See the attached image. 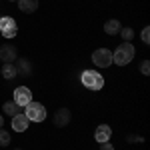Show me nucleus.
Here are the masks:
<instances>
[{"label":"nucleus","instance_id":"17","mask_svg":"<svg viewBox=\"0 0 150 150\" xmlns=\"http://www.w3.org/2000/svg\"><path fill=\"white\" fill-rule=\"evenodd\" d=\"M10 132H6V130H2L0 128V146H8L10 144Z\"/></svg>","mask_w":150,"mask_h":150},{"label":"nucleus","instance_id":"13","mask_svg":"<svg viewBox=\"0 0 150 150\" xmlns=\"http://www.w3.org/2000/svg\"><path fill=\"white\" fill-rule=\"evenodd\" d=\"M2 112L6 116H16V114L22 112V106H18L14 100H6V102L2 104Z\"/></svg>","mask_w":150,"mask_h":150},{"label":"nucleus","instance_id":"20","mask_svg":"<svg viewBox=\"0 0 150 150\" xmlns=\"http://www.w3.org/2000/svg\"><path fill=\"white\" fill-rule=\"evenodd\" d=\"M142 136H136V134H128L126 136V142H142Z\"/></svg>","mask_w":150,"mask_h":150},{"label":"nucleus","instance_id":"3","mask_svg":"<svg viewBox=\"0 0 150 150\" xmlns=\"http://www.w3.org/2000/svg\"><path fill=\"white\" fill-rule=\"evenodd\" d=\"M22 112L26 114V118H28L30 122H42V120L46 118V108H44L40 102H34V100H32L30 104H26Z\"/></svg>","mask_w":150,"mask_h":150},{"label":"nucleus","instance_id":"8","mask_svg":"<svg viewBox=\"0 0 150 150\" xmlns=\"http://www.w3.org/2000/svg\"><path fill=\"white\" fill-rule=\"evenodd\" d=\"M70 120H72V112H70L68 108H58L56 114H54V124L58 128H64L70 124Z\"/></svg>","mask_w":150,"mask_h":150},{"label":"nucleus","instance_id":"21","mask_svg":"<svg viewBox=\"0 0 150 150\" xmlns=\"http://www.w3.org/2000/svg\"><path fill=\"white\" fill-rule=\"evenodd\" d=\"M100 150H114V146H112L110 142H102V144H100Z\"/></svg>","mask_w":150,"mask_h":150},{"label":"nucleus","instance_id":"15","mask_svg":"<svg viewBox=\"0 0 150 150\" xmlns=\"http://www.w3.org/2000/svg\"><path fill=\"white\" fill-rule=\"evenodd\" d=\"M120 28H122V26H120V22H118L116 18H110L108 22L104 24V30H106V34H110V36L118 34V32H120Z\"/></svg>","mask_w":150,"mask_h":150},{"label":"nucleus","instance_id":"5","mask_svg":"<svg viewBox=\"0 0 150 150\" xmlns=\"http://www.w3.org/2000/svg\"><path fill=\"white\" fill-rule=\"evenodd\" d=\"M0 32L4 38H14L18 34V26H16V20L10 18V16H0Z\"/></svg>","mask_w":150,"mask_h":150},{"label":"nucleus","instance_id":"16","mask_svg":"<svg viewBox=\"0 0 150 150\" xmlns=\"http://www.w3.org/2000/svg\"><path fill=\"white\" fill-rule=\"evenodd\" d=\"M118 34H122V38H124L126 42H130V40L134 38V30H132V28H128V26H122Z\"/></svg>","mask_w":150,"mask_h":150},{"label":"nucleus","instance_id":"24","mask_svg":"<svg viewBox=\"0 0 150 150\" xmlns=\"http://www.w3.org/2000/svg\"><path fill=\"white\" fill-rule=\"evenodd\" d=\"M10 2H12V0H10Z\"/></svg>","mask_w":150,"mask_h":150},{"label":"nucleus","instance_id":"11","mask_svg":"<svg viewBox=\"0 0 150 150\" xmlns=\"http://www.w3.org/2000/svg\"><path fill=\"white\" fill-rule=\"evenodd\" d=\"M16 72H18V76H30L32 74V64H30V60H26V58H20V60H16Z\"/></svg>","mask_w":150,"mask_h":150},{"label":"nucleus","instance_id":"1","mask_svg":"<svg viewBox=\"0 0 150 150\" xmlns=\"http://www.w3.org/2000/svg\"><path fill=\"white\" fill-rule=\"evenodd\" d=\"M134 58V46L130 42H124L112 52V64H118V66H126L128 62Z\"/></svg>","mask_w":150,"mask_h":150},{"label":"nucleus","instance_id":"9","mask_svg":"<svg viewBox=\"0 0 150 150\" xmlns=\"http://www.w3.org/2000/svg\"><path fill=\"white\" fill-rule=\"evenodd\" d=\"M28 124H30V120L26 118L24 112L12 116V130H14V132H24V130L28 128Z\"/></svg>","mask_w":150,"mask_h":150},{"label":"nucleus","instance_id":"19","mask_svg":"<svg viewBox=\"0 0 150 150\" xmlns=\"http://www.w3.org/2000/svg\"><path fill=\"white\" fill-rule=\"evenodd\" d=\"M140 36H142V42H144V44H150V26H146Z\"/></svg>","mask_w":150,"mask_h":150},{"label":"nucleus","instance_id":"2","mask_svg":"<svg viewBox=\"0 0 150 150\" xmlns=\"http://www.w3.org/2000/svg\"><path fill=\"white\" fill-rule=\"evenodd\" d=\"M80 78H82V84L90 90H102L104 88V76L96 70H84Z\"/></svg>","mask_w":150,"mask_h":150},{"label":"nucleus","instance_id":"22","mask_svg":"<svg viewBox=\"0 0 150 150\" xmlns=\"http://www.w3.org/2000/svg\"><path fill=\"white\" fill-rule=\"evenodd\" d=\"M2 124H4V118H2V114H0V128H2Z\"/></svg>","mask_w":150,"mask_h":150},{"label":"nucleus","instance_id":"6","mask_svg":"<svg viewBox=\"0 0 150 150\" xmlns=\"http://www.w3.org/2000/svg\"><path fill=\"white\" fill-rule=\"evenodd\" d=\"M14 102L18 104V106H26V104L32 102V92H30V88H26V86H18L16 90H14V98H12Z\"/></svg>","mask_w":150,"mask_h":150},{"label":"nucleus","instance_id":"12","mask_svg":"<svg viewBox=\"0 0 150 150\" xmlns=\"http://www.w3.org/2000/svg\"><path fill=\"white\" fill-rule=\"evenodd\" d=\"M18 2V8L24 14H32L38 10V0H16Z\"/></svg>","mask_w":150,"mask_h":150},{"label":"nucleus","instance_id":"10","mask_svg":"<svg viewBox=\"0 0 150 150\" xmlns=\"http://www.w3.org/2000/svg\"><path fill=\"white\" fill-rule=\"evenodd\" d=\"M110 136H112V130H110L108 124H100V126L96 128V132H94V138L98 140L100 144H102V142H108Z\"/></svg>","mask_w":150,"mask_h":150},{"label":"nucleus","instance_id":"23","mask_svg":"<svg viewBox=\"0 0 150 150\" xmlns=\"http://www.w3.org/2000/svg\"><path fill=\"white\" fill-rule=\"evenodd\" d=\"M12 150H22V148H12Z\"/></svg>","mask_w":150,"mask_h":150},{"label":"nucleus","instance_id":"7","mask_svg":"<svg viewBox=\"0 0 150 150\" xmlns=\"http://www.w3.org/2000/svg\"><path fill=\"white\" fill-rule=\"evenodd\" d=\"M0 60H2V64H6V62H16V60H18V50H16V46H12V44H2V46H0Z\"/></svg>","mask_w":150,"mask_h":150},{"label":"nucleus","instance_id":"4","mask_svg":"<svg viewBox=\"0 0 150 150\" xmlns=\"http://www.w3.org/2000/svg\"><path fill=\"white\" fill-rule=\"evenodd\" d=\"M92 62L98 68H108L112 64V52L108 48H96L92 52Z\"/></svg>","mask_w":150,"mask_h":150},{"label":"nucleus","instance_id":"14","mask_svg":"<svg viewBox=\"0 0 150 150\" xmlns=\"http://www.w3.org/2000/svg\"><path fill=\"white\" fill-rule=\"evenodd\" d=\"M2 76L6 78V80H12V78H16L18 76V72H16V66H14V62H6V64H2Z\"/></svg>","mask_w":150,"mask_h":150},{"label":"nucleus","instance_id":"18","mask_svg":"<svg viewBox=\"0 0 150 150\" xmlns=\"http://www.w3.org/2000/svg\"><path fill=\"white\" fill-rule=\"evenodd\" d=\"M140 72H142L144 76H148V74H150V60H142V66H140Z\"/></svg>","mask_w":150,"mask_h":150}]
</instances>
